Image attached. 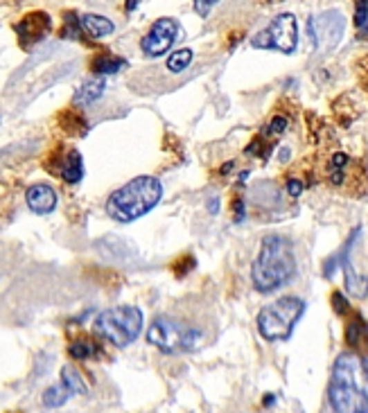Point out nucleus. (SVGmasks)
I'll use <instances>...</instances> for the list:
<instances>
[{
  "label": "nucleus",
  "instance_id": "obj_1",
  "mask_svg": "<svg viewBox=\"0 0 368 413\" xmlns=\"http://www.w3.org/2000/svg\"><path fill=\"white\" fill-rule=\"evenodd\" d=\"M328 402L332 413H368V359L341 352L332 364Z\"/></svg>",
  "mask_w": 368,
  "mask_h": 413
},
{
  "label": "nucleus",
  "instance_id": "obj_2",
  "mask_svg": "<svg viewBox=\"0 0 368 413\" xmlns=\"http://www.w3.org/2000/svg\"><path fill=\"white\" fill-rule=\"evenodd\" d=\"M296 273V255L294 246L282 235H267L262 239L258 257L251 266L253 287L260 294H271V291L287 285Z\"/></svg>",
  "mask_w": 368,
  "mask_h": 413
},
{
  "label": "nucleus",
  "instance_id": "obj_3",
  "mask_svg": "<svg viewBox=\"0 0 368 413\" xmlns=\"http://www.w3.org/2000/svg\"><path fill=\"white\" fill-rule=\"evenodd\" d=\"M160 196H163V185L156 176L149 174L136 176L109 196L107 214L120 223H131L156 208Z\"/></svg>",
  "mask_w": 368,
  "mask_h": 413
},
{
  "label": "nucleus",
  "instance_id": "obj_4",
  "mask_svg": "<svg viewBox=\"0 0 368 413\" xmlns=\"http://www.w3.org/2000/svg\"><path fill=\"white\" fill-rule=\"evenodd\" d=\"M203 332L194 323L181 321L172 316H156L147 330V341L158 350L174 355V352H190L199 348Z\"/></svg>",
  "mask_w": 368,
  "mask_h": 413
},
{
  "label": "nucleus",
  "instance_id": "obj_5",
  "mask_svg": "<svg viewBox=\"0 0 368 413\" xmlns=\"http://www.w3.org/2000/svg\"><path fill=\"white\" fill-rule=\"evenodd\" d=\"M95 334L116 348H127L138 339L142 330V312L134 305H118L100 312L95 318Z\"/></svg>",
  "mask_w": 368,
  "mask_h": 413
},
{
  "label": "nucleus",
  "instance_id": "obj_6",
  "mask_svg": "<svg viewBox=\"0 0 368 413\" xmlns=\"http://www.w3.org/2000/svg\"><path fill=\"white\" fill-rule=\"evenodd\" d=\"M305 314V303L296 296H282L276 303L260 309L258 332L267 341H287L294 334L296 323Z\"/></svg>",
  "mask_w": 368,
  "mask_h": 413
},
{
  "label": "nucleus",
  "instance_id": "obj_7",
  "mask_svg": "<svg viewBox=\"0 0 368 413\" xmlns=\"http://www.w3.org/2000/svg\"><path fill=\"white\" fill-rule=\"evenodd\" d=\"M251 46L258 50H278L292 55L298 46V23L294 14H278L267 28L251 39Z\"/></svg>",
  "mask_w": 368,
  "mask_h": 413
},
{
  "label": "nucleus",
  "instance_id": "obj_8",
  "mask_svg": "<svg viewBox=\"0 0 368 413\" xmlns=\"http://www.w3.org/2000/svg\"><path fill=\"white\" fill-rule=\"evenodd\" d=\"M325 178L335 187L348 192H362V181H366V172L355 158H350L344 152H335L325 163Z\"/></svg>",
  "mask_w": 368,
  "mask_h": 413
},
{
  "label": "nucleus",
  "instance_id": "obj_9",
  "mask_svg": "<svg viewBox=\"0 0 368 413\" xmlns=\"http://www.w3.org/2000/svg\"><path fill=\"white\" fill-rule=\"evenodd\" d=\"M178 37H181V25L174 19H158L140 39V50L145 57H163L172 50Z\"/></svg>",
  "mask_w": 368,
  "mask_h": 413
},
{
  "label": "nucleus",
  "instance_id": "obj_10",
  "mask_svg": "<svg viewBox=\"0 0 368 413\" xmlns=\"http://www.w3.org/2000/svg\"><path fill=\"white\" fill-rule=\"evenodd\" d=\"M307 32H310L314 50H332L341 41L344 34V19L339 12H325L319 16H312L307 21Z\"/></svg>",
  "mask_w": 368,
  "mask_h": 413
},
{
  "label": "nucleus",
  "instance_id": "obj_11",
  "mask_svg": "<svg viewBox=\"0 0 368 413\" xmlns=\"http://www.w3.org/2000/svg\"><path fill=\"white\" fill-rule=\"evenodd\" d=\"M16 32H19L23 46H32L50 32V16L46 12H32L16 25Z\"/></svg>",
  "mask_w": 368,
  "mask_h": 413
},
{
  "label": "nucleus",
  "instance_id": "obj_12",
  "mask_svg": "<svg viewBox=\"0 0 368 413\" xmlns=\"http://www.w3.org/2000/svg\"><path fill=\"white\" fill-rule=\"evenodd\" d=\"M25 201L34 214H50L57 208V192L48 183H34L25 192Z\"/></svg>",
  "mask_w": 368,
  "mask_h": 413
},
{
  "label": "nucleus",
  "instance_id": "obj_13",
  "mask_svg": "<svg viewBox=\"0 0 368 413\" xmlns=\"http://www.w3.org/2000/svg\"><path fill=\"white\" fill-rule=\"evenodd\" d=\"M359 230H355V235L348 239L346 248L341 251V266H344V278H346V289L350 296L355 298H366L368 296V278L362 273H357L350 264V246H353V239L357 237Z\"/></svg>",
  "mask_w": 368,
  "mask_h": 413
},
{
  "label": "nucleus",
  "instance_id": "obj_14",
  "mask_svg": "<svg viewBox=\"0 0 368 413\" xmlns=\"http://www.w3.org/2000/svg\"><path fill=\"white\" fill-rule=\"evenodd\" d=\"M346 341L353 348L350 352H357V355H366L368 352V323L362 316L350 318V323L346 325Z\"/></svg>",
  "mask_w": 368,
  "mask_h": 413
},
{
  "label": "nucleus",
  "instance_id": "obj_15",
  "mask_svg": "<svg viewBox=\"0 0 368 413\" xmlns=\"http://www.w3.org/2000/svg\"><path fill=\"white\" fill-rule=\"evenodd\" d=\"M80 30L86 32L91 39H107L109 34H113L116 25L111 23L107 16H100V14H82L80 19Z\"/></svg>",
  "mask_w": 368,
  "mask_h": 413
},
{
  "label": "nucleus",
  "instance_id": "obj_16",
  "mask_svg": "<svg viewBox=\"0 0 368 413\" xmlns=\"http://www.w3.org/2000/svg\"><path fill=\"white\" fill-rule=\"evenodd\" d=\"M104 89L107 84L102 77H91V80L84 82L80 89L75 91V98H73V104L75 107H89L93 102H98L102 95H104Z\"/></svg>",
  "mask_w": 368,
  "mask_h": 413
},
{
  "label": "nucleus",
  "instance_id": "obj_17",
  "mask_svg": "<svg viewBox=\"0 0 368 413\" xmlns=\"http://www.w3.org/2000/svg\"><path fill=\"white\" fill-rule=\"evenodd\" d=\"M59 174L66 181V183H80L84 178V160H82V154L77 149H71L64 156L62 160V169H59Z\"/></svg>",
  "mask_w": 368,
  "mask_h": 413
},
{
  "label": "nucleus",
  "instance_id": "obj_18",
  "mask_svg": "<svg viewBox=\"0 0 368 413\" xmlns=\"http://www.w3.org/2000/svg\"><path fill=\"white\" fill-rule=\"evenodd\" d=\"M93 73L95 75H116L120 73L122 68H127V62L125 59H120V57H113V55H98L95 59H93Z\"/></svg>",
  "mask_w": 368,
  "mask_h": 413
},
{
  "label": "nucleus",
  "instance_id": "obj_19",
  "mask_svg": "<svg viewBox=\"0 0 368 413\" xmlns=\"http://www.w3.org/2000/svg\"><path fill=\"white\" fill-rule=\"evenodd\" d=\"M62 384L73 395H86V384H84V377L73 366H64L62 368Z\"/></svg>",
  "mask_w": 368,
  "mask_h": 413
},
{
  "label": "nucleus",
  "instance_id": "obj_20",
  "mask_svg": "<svg viewBox=\"0 0 368 413\" xmlns=\"http://www.w3.org/2000/svg\"><path fill=\"white\" fill-rule=\"evenodd\" d=\"M71 391L66 389L64 384H55V386H50V389L44 393V407L48 409H59V407H64V404L68 402V398H71Z\"/></svg>",
  "mask_w": 368,
  "mask_h": 413
},
{
  "label": "nucleus",
  "instance_id": "obj_21",
  "mask_svg": "<svg viewBox=\"0 0 368 413\" xmlns=\"http://www.w3.org/2000/svg\"><path fill=\"white\" fill-rule=\"evenodd\" d=\"M192 59H194V53H192L190 48L174 50V53L167 57V71H169V73H174V75L183 73L185 68L192 64Z\"/></svg>",
  "mask_w": 368,
  "mask_h": 413
},
{
  "label": "nucleus",
  "instance_id": "obj_22",
  "mask_svg": "<svg viewBox=\"0 0 368 413\" xmlns=\"http://www.w3.org/2000/svg\"><path fill=\"white\" fill-rule=\"evenodd\" d=\"M287 127H289V120L285 116H273L267 125H264L262 129V136L267 138V140H271V138H278L287 131Z\"/></svg>",
  "mask_w": 368,
  "mask_h": 413
},
{
  "label": "nucleus",
  "instance_id": "obj_23",
  "mask_svg": "<svg viewBox=\"0 0 368 413\" xmlns=\"http://www.w3.org/2000/svg\"><path fill=\"white\" fill-rule=\"evenodd\" d=\"M68 352H71V357L73 359H89V357H93L98 352V348L93 346L91 341H86V339H77V341H73L71 343V348H68Z\"/></svg>",
  "mask_w": 368,
  "mask_h": 413
},
{
  "label": "nucleus",
  "instance_id": "obj_24",
  "mask_svg": "<svg viewBox=\"0 0 368 413\" xmlns=\"http://www.w3.org/2000/svg\"><path fill=\"white\" fill-rule=\"evenodd\" d=\"M192 266H194V260H192L190 255H185V257H181L178 262L172 264V269H174V273L178 275V278H183V275H185L187 271H190Z\"/></svg>",
  "mask_w": 368,
  "mask_h": 413
},
{
  "label": "nucleus",
  "instance_id": "obj_25",
  "mask_svg": "<svg viewBox=\"0 0 368 413\" xmlns=\"http://www.w3.org/2000/svg\"><path fill=\"white\" fill-rule=\"evenodd\" d=\"M368 23V3H359L355 7V25L359 30H364Z\"/></svg>",
  "mask_w": 368,
  "mask_h": 413
},
{
  "label": "nucleus",
  "instance_id": "obj_26",
  "mask_svg": "<svg viewBox=\"0 0 368 413\" xmlns=\"http://www.w3.org/2000/svg\"><path fill=\"white\" fill-rule=\"evenodd\" d=\"M305 190V183L301 178H287V194L292 196V199H296V196H301Z\"/></svg>",
  "mask_w": 368,
  "mask_h": 413
},
{
  "label": "nucleus",
  "instance_id": "obj_27",
  "mask_svg": "<svg viewBox=\"0 0 368 413\" xmlns=\"http://www.w3.org/2000/svg\"><path fill=\"white\" fill-rule=\"evenodd\" d=\"M332 307H335V312L337 314H346L348 312V300L344 298V294H341V291H335V294H332Z\"/></svg>",
  "mask_w": 368,
  "mask_h": 413
},
{
  "label": "nucleus",
  "instance_id": "obj_28",
  "mask_svg": "<svg viewBox=\"0 0 368 413\" xmlns=\"http://www.w3.org/2000/svg\"><path fill=\"white\" fill-rule=\"evenodd\" d=\"M212 7H215V3H194V10H196V14L203 16V19H206V16L210 14Z\"/></svg>",
  "mask_w": 368,
  "mask_h": 413
},
{
  "label": "nucleus",
  "instance_id": "obj_29",
  "mask_svg": "<svg viewBox=\"0 0 368 413\" xmlns=\"http://www.w3.org/2000/svg\"><path fill=\"white\" fill-rule=\"evenodd\" d=\"M233 208H235V221H242V219H244V201L237 199V201L233 203Z\"/></svg>",
  "mask_w": 368,
  "mask_h": 413
},
{
  "label": "nucleus",
  "instance_id": "obj_30",
  "mask_svg": "<svg viewBox=\"0 0 368 413\" xmlns=\"http://www.w3.org/2000/svg\"><path fill=\"white\" fill-rule=\"evenodd\" d=\"M217 210H219V199H217V196H212V199L208 201V212L217 214Z\"/></svg>",
  "mask_w": 368,
  "mask_h": 413
},
{
  "label": "nucleus",
  "instance_id": "obj_31",
  "mask_svg": "<svg viewBox=\"0 0 368 413\" xmlns=\"http://www.w3.org/2000/svg\"><path fill=\"white\" fill-rule=\"evenodd\" d=\"M230 169H233V163H226V165L221 167V174H226V172H230Z\"/></svg>",
  "mask_w": 368,
  "mask_h": 413
},
{
  "label": "nucleus",
  "instance_id": "obj_32",
  "mask_svg": "<svg viewBox=\"0 0 368 413\" xmlns=\"http://www.w3.org/2000/svg\"><path fill=\"white\" fill-rule=\"evenodd\" d=\"M136 7H138V3H127V10H129V12H134Z\"/></svg>",
  "mask_w": 368,
  "mask_h": 413
},
{
  "label": "nucleus",
  "instance_id": "obj_33",
  "mask_svg": "<svg viewBox=\"0 0 368 413\" xmlns=\"http://www.w3.org/2000/svg\"><path fill=\"white\" fill-rule=\"evenodd\" d=\"M362 34H364V37H368V23H366V28L362 30Z\"/></svg>",
  "mask_w": 368,
  "mask_h": 413
}]
</instances>
